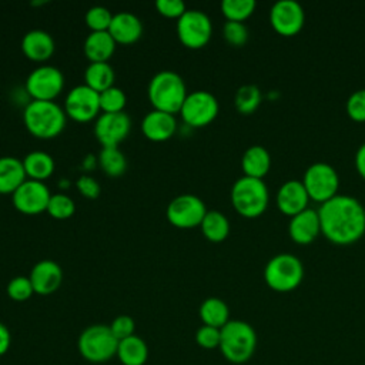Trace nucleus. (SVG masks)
I'll use <instances>...</instances> for the list:
<instances>
[{"instance_id":"c9c22d12","label":"nucleus","mask_w":365,"mask_h":365,"mask_svg":"<svg viewBox=\"0 0 365 365\" xmlns=\"http://www.w3.org/2000/svg\"><path fill=\"white\" fill-rule=\"evenodd\" d=\"M111 20V11L103 6H93L86 13V23L91 31H108Z\"/></svg>"},{"instance_id":"c756f323","label":"nucleus","mask_w":365,"mask_h":365,"mask_svg":"<svg viewBox=\"0 0 365 365\" xmlns=\"http://www.w3.org/2000/svg\"><path fill=\"white\" fill-rule=\"evenodd\" d=\"M200 227H201V231H202L204 237L211 242H221L230 234V221H228V218L217 210L207 211V214L202 218Z\"/></svg>"},{"instance_id":"f3484780","label":"nucleus","mask_w":365,"mask_h":365,"mask_svg":"<svg viewBox=\"0 0 365 365\" xmlns=\"http://www.w3.org/2000/svg\"><path fill=\"white\" fill-rule=\"evenodd\" d=\"M29 278L36 294L48 295L57 291L61 285L63 269L56 261L41 259L31 268Z\"/></svg>"},{"instance_id":"c85d7f7f","label":"nucleus","mask_w":365,"mask_h":365,"mask_svg":"<svg viewBox=\"0 0 365 365\" xmlns=\"http://www.w3.org/2000/svg\"><path fill=\"white\" fill-rule=\"evenodd\" d=\"M114 77V70L108 64V61L90 63L84 71L86 86H88L97 93H103L104 90L113 87Z\"/></svg>"},{"instance_id":"f257e3e1","label":"nucleus","mask_w":365,"mask_h":365,"mask_svg":"<svg viewBox=\"0 0 365 365\" xmlns=\"http://www.w3.org/2000/svg\"><path fill=\"white\" fill-rule=\"evenodd\" d=\"M318 215L322 234L335 244H352L365 232V208L351 195H334L319 205Z\"/></svg>"},{"instance_id":"37998d69","label":"nucleus","mask_w":365,"mask_h":365,"mask_svg":"<svg viewBox=\"0 0 365 365\" xmlns=\"http://www.w3.org/2000/svg\"><path fill=\"white\" fill-rule=\"evenodd\" d=\"M76 187L80 191L81 195H84L86 198H97L100 195V185L98 182L90 177V175H81L78 177V180L76 181Z\"/></svg>"},{"instance_id":"393cba45","label":"nucleus","mask_w":365,"mask_h":365,"mask_svg":"<svg viewBox=\"0 0 365 365\" xmlns=\"http://www.w3.org/2000/svg\"><path fill=\"white\" fill-rule=\"evenodd\" d=\"M241 167H242L244 175L262 178L271 167V155L265 147L251 145L242 154Z\"/></svg>"},{"instance_id":"bb28decb","label":"nucleus","mask_w":365,"mask_h":365,"mask_svg":"<svg viewBox=\"0 0 365 365\" xmlns=\"http://www.w3.org/2000/svg\"><path fill=\"white\" fill-rule=\"evenodd\" d=\"M23 167L29 180L43 181L54 173V160L44 151H31L23 158Z\"/></svg>"},{"instance_id":"4c0bfd02","label":"nucleus","mask_w":365,"mask_h":365,"mask_svg":"<svg viewBox=\"0 0 365 365\" xmlns=\"http://www.w3.org/2000/svg\"><path fill=\"white\" fill-rule=\"evenodd\" d=\"M222 34L227 43L235 47H241L247 43L248 40V29L242 21H232L227 20L224 27H222Z\"/></svg>"},{"instance_id":"7c9ffc66","label":"nucleus","mask_w":365,"mask_h":365,"mask_svg":"<svg viewBox=\"0 0 365 365\" xmlns=\"http://www.w3.org/2000/svg\"><path fill=\"white\" fill-rule=\"evenodd\" d=\"M98 164L101 170L110 177H118L124 174L127 168L125 157L117 147L103 148L98 155Z\"/></svg>"},{"instance_id":"cd10ccee","label":"nucleus","mask_w":365,"mask_h":365,"mask_svg":"<svg viewBox=\"0 0 365 365\" xmlns=\"http://www.w3.org/2000/svg\"><path fill=\"white\" fill-rule=\"evenodd\" d=\"M198 314L204 325L220 329L230 321L228 305L217 297H210L204 299L202 304L200 305Z\"/></svg>"},{"instance_id":"6ab92c4d","label":"nucleus","mask_w":365,"mask_h":365,"mask_svg":"<svg viewBox=\"0 0 365 365\" xmlns=\"http://www.w3.org/2000/svg\"><path fill=\"white\" fill-rule=\"evenodd\" d=\"M288 231L291 238L298 244L312 242L321 231L318 210L305 208L291 217Z\"/></svg>"},{"instance_id":"f8f14e48","label":"nucleus","mask_w":365,"mask_h":365,"mask_svg":"<svg viewBox=\"0 0 365 365\" xmlns=\"http://www.w3.org/2000/svg\"><path fill=\"white\" fill-rule=\"evenodd\" d=\"M167 220L177 228H194L207 214L204 201L194 194H181L167 207Z\"/></svg>"},{"instance_id":"6e6552de","label":"nucleus","mask_w":365,"mask_h":365,"mask_svg":"<svg viewBox=\"0 0 365 365\" xmlns=\"http://www.w3.org/2000/svg\"><path fill=\"white\" fill-rule=\"evenodd\" d=\"M302 182L309 198L322 204L336 195L339 187V177L336 170L331 164L318 161L311 164L305 170Z\"/></svg>"},{"instance_id":"58836bf2","label":"nucleus","mask_w":365,"mask_h":365,"mask_svg":"<svg viewBox=\"0 0 365 365\" xmlns=\"http://www.w3.org/2000/svg\"><path fill=\"white\" fill-rule=\"evenodd\" d=\"M220 341H221V329L220 328L202 325L195 332V342L204 349L220 348Z\"/></svg>"},{"instance_id":"20e7f679","label":"nucleus","mask_w":365,"mask_h":365,"mask_svg":"<svg viewBox=\"0 0 365 365\" xmlns=\"http://www.w3.org/2000/svg\"><path fill=\"white\" fill-rule=\"evenodd\" d=\"M257 346V334L254 328L241 319H230L221 328L220 351L224 358L232 364L247 362Z\"/></svg>"},{"instance_id":"39448f33","label":"nucleus","mask_w":365,"mask_h":365,"mask_svg":"<svg viewBox=\"0 0 365 365\" xmlns=\"http://www.w3.org/2000/svg\"><path fill=\"white\" fill-rule=\"evenodd\" d=\"M269 192L262 178L242 175L231 188V202L237 212L247 218L262 214L268 205Z\"/></svg>"},{"instance_id":"4468645a","label":"nucleus","mask_w":365,"mask_h":365,"mask_svg":"<svg viewBox=\"0 0 365 365\" xmlns=\"http://www.w3.org/2000/svg\"><path fill=\"white\" fill-rule=\"evenodd\" d=\"M50 197L51 194L43 181L26 180L11 194V201L17 211L34 215L47 211Z\"/></svg>"},{"instance_id":"7ed1b4c3","label":"nucleus","mask_w":365,"mask_h":365,"mask_svg":"<svg viewBox=\"0 0 365 365\" xmlns=\"http://www.w3.org/2000/svg\"><path fill=\"white\" fill-rule=\"evenodd\" d=\"M147 94L154 110L170 114L180 113L182 103L188 96L181 76L170 70H164L153 76Z\"/></svg>"},{"instance_id":"aec40b11","label":"nucleus","mask_w":365,"mask_h":365,"mask_svg":"<svg viewBox=\"0 0 365 365\" xmlns=\"http://www.w3.org/2000/svg\"><path fill=\"white\" fill-rule=\"evenodd\" d=\"M177 130V120L174 114L153 110L145 114V117L141 121V131L143 134L155 143L165 141Z\"/></svg>"},{"instance_id":"72a5a7b5","label":"nucleus","mask_w":365,"mask_h":365,"mask_svg":"<svg viewBox=\"0 0 365 365\" xmlns=\"http://www.w3.org/2000/svg\"><path fill=\"white\" fill-rule=\"evenodd\" d=\"M127 97L118 87H110L100 93V108L103 113H121L124 111Z\"/></svg>"},{"instance_id":"ea45409f","label":"nucleus","mask_w":365,"mask_h":365,"mask_svg":"<svg viewBox=\"0 0 365 365\" xmlns=\"http://www.w3.org/2000/svg\"><path fill=\"white\" fill-rule=\"evenodd\" d=\"M346 113L355 121H365V88H359L348 97Z\"/></svg>"},{"instance_id":"c03bdc74","label":"nucleus","mask_w":365,"mask_h":365,"mask_svg":"<svg viewBox=\"0 0 365 365\" xmlns=\"http://www.w3.org/2000/svg\"><path fill=\"white\" fill-rule=\"evenodd\" d=\"M10 344H11L10 331L3 322H0V356L9 351Z\"/></svg>"},{"instance_id":"e433bc0d","label":"nucleus","mask_w":365,"mask_h":365,"mask_svg":"<svg viewBox=\"0 0 365 365\" xmlns=\"http://www.w3.org/2000/svg\"><path fill=\"white\" fill-rule=\"evenodd\" d=\"M33 294H34V289L29 277L19 275L10 279V282L7 284V295L13 301H17V302L27 301Z\"/></svg>"},{"instance_id":"79ce46f5","label":"nucleus","mask_w":365,"mask_h":365,"mask_svg":"<svg viewBox=\"0 0 365 365\" xmlns=\"http://www.w3.org/2000/svg\"><path fill=\"white\" fill-rule=\"evenodd\" d=\"M155 7L161 16L168 19H180L187 10L181 0H157Z\"/></svg>"},{"instance_id":"ddd939ff","label":"nucleus","mask_w":365,"mask_h":365,"mask_svg":"<svg viewBox=\"0 0 365 365\" xmlns=\"http://www.w3.org/2000/svg\"><path fill=\"white\" fill-rule=\"evenodd\" d=\"M66 115L78 123H87L97 117L100 108V93L86 84L73 87L64 101Z\"/></svg>"},{"instance_id":"5701e85b","label":"nucleus","mask_w":365,"mask_h":365,"mask_svg":"<svg viewBox=\"0 0 365 365\" xmlns=\"http://www.w3.org/2000/svg\"><path fill=\"white\" fill-rule=\"evenodd\" d=\"M115 41L108 31H91L84 40V54L90 63H104L113 56Z\"/></svg>"},{"instance_id":"f704fd0d","label":"nucleus","mask_w":365,"mask_h":365,"mask_svg":"<svg viewBox=\"0 0 365 365\" xmlns=\"http://www.w3.org/2000/svg\"><path fill=\"white\" fill-rule=\"evenodd\" d=\"M76 211L74 201L66 194H53L50 197L47 212L56 220H67Z\"/></svg>"},{"instance_id":"1a4fd4ad","label":"nucleus","mask_w":365,"mask_h":365,"mask_svg":"<svg viewBox=\"0 0 365 365\" xmlns=\"http://www.w3.org/2000/svg\"><path fill=\"white\" fill-rule=\"evenodd\" d=\"M212 34V23L210 17L200 10L190 9L177 21V36L188 48L204 47Z\"/></svg>"},{"instance_id":"b1692460","label":"nucleus","mask_w":365,"mask_h":365,"mask_svg":"<svg viewBox=\"0 0 365 365\" xmlns=\"http://www.w3.org/2000/svg\"><path fill=\"white\" fill-rule=\"evenodd\" d=\"M23 161L16 157H0V194H13L24 181Z\"/></svg>"},{"instance_id":"a19ab883","label":"nucleus","mask_w":365,"mask_h":365,"mask_svg":"<svg viewBox=\"0 0 365 365\" xmlns=\"http://www.w3.org/2000/svg\"><path fill=\"white\" fill-rule=\"evenodd\" d=\"M108 327H110L113 335L117 338V341H121V339H125V338L134 335V329H135L134 319L128 315L115 317Z\"/></svg>"},{"instance_id":"a18cd8bd","label":"nucleus","mask_w":365,"mask_h":365,"mask_svg":"<svg viewBox=\"0 0 365 365\" xmlns=\"http://www.w3.org/2000/svg\"><path fill=\"white\" fill-rule=\"evenodd\" d=\"M355 165L358 173L365 178V143L361 144L355 154Z\"/></svg>"},{"instance_id":"4be33fe9","label":"nucleus","mask_w":365,"mask_h":365,"mask_svg":"<svg viewBox=\"0 0 365 365\" xmlns=\"http://www.w3.org/2000/svg\"><path fill=\"white\" fill-rule=\"evenodd\" d=\"M21 50L24 56L31 61H46L54 53V40L53 37L40 29L30 30L23 36Z\"/></svg>"},{"instance_id":"9b49d317","label":"nucleus","mask_w":365,"mask_h":365,"mask_svg":"<svg viewBox=\"0 0 365 365\" xmlns=\"http://www.w3.org/2000/svg\"><path fill=\"white\" fill-rule=\"evenodd\" d=\"M64 87V76L54 66H40L26 78V91L33 100L53 101Z\"/></svg>"},{"instance_id":"0eeeda50","label":"nucleus","mask_w":365,"mask_h":365,"mask_svg":"<svg viewBox=\"0 0 365 365\" xmlns=\"http://www.w3.org/2000/svg\"><path fill=\"white\" fill-rule=\"evenodd\" d=\"M118 341L108 325L94 324L78 336L80 355L91 364H103L117 354Z\"/></svg>"},{"instance_id":"f03ea898","label":"nucleus","mask_w":365,"mask_h":365,"mask_svg":"<svg viewBox=\"0 0 365 365\" xmlns=\"http://www.w3.org/2000/svg\"><path fill=\"white\" fill-rule=\"evenodd\" d=\"M66 111L54 101L31 100L23 113L27 131L41 140H50L58 135L66 127Z\"/></svg>"},{"instance_id":"412c9836","label":"nucleus","mask_w":365,"mask_h":365,"mask_svg":"<svg viewBox=\"0 0 365 365\" xmlns=\"http://www.w3.org/2000/svg\"><path fill=\"white\" fill-rule=\"evenodd\" d=\"M108 33L115 43L133 44L143 36V23L135 14L128 11H120L117 14H113Z\"/></svg>"},{"instance_id":"9d476101","label":"nucleus","mask_w":365,"mask_h":365,"mask_svg":"<svg viewBox=\"0 0 365 365\" xmlns=\"http://www.w3.org/2000/svg\"><path fill=\"white\" fill-rule=\"evenodd\" d=\"M180 114L184 123L190 127L198 128L210 124L218 114V100L214 94L205 90L188 93L182 103Z\"/></svg>"},{"instance_id":"a211bd4d","label":"nucleus","mask_w":365,"mask_h":365,"mask_svg":"<svg viewBox=\"0 0 365 365\" xmlns=\"http://www.w3.org/2000/svg\"><path fill=\"white\" fill-rule=\"evenodd\" d=\"M309 195L299 180L285 181L277 192V205L287 215H295L299 211L308 208Z\"/></svg>"},{"instance_id":"dca6fc26","label":"nucleus","mask_w":365,"mask_h":365,"mask_svg":"<svg viewBox=\"0 0 365 365\" xmlns=\"http://www.w3.org/2000/svg\"><path fill=\"white\" fill-rule=\"evenodd\" d=\"M269 21L279 34L294 36L302 29L305 13L295 0H278L269 10Z\"/></svg>"},{"instance_id":"423d86ee","label":"nucleus","mask_w":365,"mask_h":365,"mask_svg":"<svg viewBox=\"0 0 365 365\" xmlns=\"http://www.w3.org/2000/svg\"><path fill=\"white\" fill-rule=\"evenodd\" d=\"M304 278V265L297 255L281 252L274 255L264 268V279L278 292L295 289Z\"/></svg>"},{"instance_id":"473e14b6","label":"nucleus","mask_w":365,"mask_h":365,"mask_svg":"<svg viewBox=\"0 0 365 365\" xmlns=\"http://www.w3.org/2000/svg\"><path fill=\"white\" fill-rule=\"evenodd\" d=\"M255 0H222L221 11L227 20L244 21L255 9Z\"/></svg>"},{"instance_id":"a878e982","label":"nucleus","mask_w":365,"mask_h":365,"mask_svg":"<svg viewBox=\"0 0 365 365\" xmlns=\"http://www.w3.org/2000/svg\"><path fill=\"white\" fill-rule=\"evenodd\" d=\"M115 356L123 365H144L148 359V346L138 335L118 341Z\"/></svg>"},{"instance_id":"2f4dec72","label":"nucleus","mask_w":365,"mask_h":365,"mask_svg":"<svg viewBox=\"0 0 365 365\" xmlns=\"http://www.w3.org/2000/svg\"><path fill=\"white\" fill-rule=\"evenodd\" d=\"M261 98H262V94L258 86L244 84L237 90L234 97V104L241 114H251L258 108Z\"/></svg>"},{"instance_id":"2eb2a0df","label":"nucleus","mask_w":365,"mask_h":365,"mask_svg":"<svg viewBox=\"0 0 365 365\" xmlns=\"http://www.w3.org/2000/svg\"><path fill=\"white\" fill-rule=\"evenodd\" d=\"M131 130V120L128 114L121 113H103L97 117L94 124V134L98 143L106 147H117L125 140Z\"/></svg>"}]
</instances>
